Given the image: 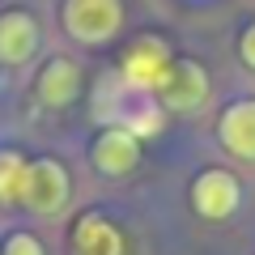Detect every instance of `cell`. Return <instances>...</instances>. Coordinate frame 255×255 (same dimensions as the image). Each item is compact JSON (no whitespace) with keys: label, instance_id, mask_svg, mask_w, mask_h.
Here are the masks:
<instances>
[{"label":"cell","instance_id":"obj_1","mask_svg":"<svg viewBox=\"0 0 255 255\" xmlns=\"http://www.w3.org/2000/svg\"><path fill=\"white\" fill-rule=\"evenodd\" d=\"M60 26L73 43L107 47L124 30V0H64L60 4Z\"/></svg>","mask_w":255,"mask_h":255},{"label":"cell","instance_id":"obj_2","mask_svg":"<svg viewBox=\"0 0 255 255\" xmlns=\"http://www.w3.org/2000/svg\"><path fill=\"white\" fill-rule=\"evenodd\" d=\"M68 196H73L68 166L60 157H30L26 187H21V209H30L34 217H55V213H64Z\"/></svg>","mask_w":255,"mask_h":255},{"label":"cell","instance_id":"obj_3","mask_svg":"<svg viewBox=\"0 0 255 255\" xmlns=\"http://www.w3.org/2000/svg\"><path fill=\"white\" fill-rule=\"evenodd\" d=\"M153 98H157L162 111H174V115L200 111L204 98H209V73H204V64L179 55V60L166 68V77H162V85L153 90Z\"/></svg>","mask_w":255,"mask_h":255},{"label":"cell","instance_id":"obj_4","mask_svg":"<svg viewBox=\"0 0 255 255\" xmlns=\"http://www.w3.org/2000/svg\"><path fill=\"white\" fill-rule=\"evenodd\" d=\"M243 204V183L221 166H209L191 179V209L204 221H230Z\"/></svg>","mask_w":255,"mask_h":255},{"label":"cell","instance_id":"obj_5","mask_svg":"<svg viewBox=\"0 0 255 255\" xmlns=\"http://www.w3.org/2000/svg\"><path fill=\"white\" fill-rule=\"evenodd\" d=\"M170 64H174L170 47H166L157 34H145V38H136V43L124 51V60H119V81L132 85V90L153 94L157 85H162V77H166Z\"/></svg>","mask_w":255,"mask_h":255},{"label":"cell","instance_id":"obj_6","mask_svg":"<svg viewBox=\"0 0 255 255\" xmlns=\"http://www.w3.org/2000/svg\"><path fill=\"white\" fill-rule=\"evenodd\" d=\"M140 136L136 132H128V128H119V124H107L94 136V145H90V162H94V170L98 174H107V179H124V174H132L140 166Z\"/></svg>","mask_w":255,"mask_h":255},{"label":"cell","instance_id":"obj_7","mask_svg":"<svg viewBox=\"0 0 255 255\" xmlns=\"http://www.w3.org/2000/svg\"><path fill=\"white\" fill-rule=\"evenodd\" d=\"M81 81H85V73L77 68V60H68V55H51V60H43V68H38V77H34L38 107H47V111L73 107L77 94H81Z\"/></svg>","mask_w":255,"mask_h":255},{"label":"cell","instance_id":"obj_8","mask_svg":"<svg viewBox=\"0 0 255 255\" xmlns=\"http://www.w3.org/2000/svg\"><path fill=\"white\" fill-rule=\"evenodd\" d=\"M38 17L26 9H4L0 13V64L4 68H21L38 55Z\"/></svg>","mask_w":255,"mask_h":255},{"label":"cell","instance_id":"obj_9","mask_svg":"<svg viewBox=\"0 0 255 255\" xmlns=\"http://www.w3.org/2000/svg\"><path fill=\"white\" fill-rule=\"evenodd\" d=\"M217 145L234 162L255 166V98H234L217 119Z\"/></svg>","mask_w":255,"mask_h":255},{"label":"cell","instance_id":"obj_10","mask_svg":"<svg viewBox=\"0 0 255 255\" xmlns=\"http://www.w3.org/2000/svg\"><path fill=\"white\" fill-rule=\"evenodd\" d=\"M73 255H128V234L107 213L90 209L73 226Z\"/></svg>","mask_w":255,"mask_h":255},{"label":"cell","instance_id":"obj_11","mask_svg":"<svg viewBox=\"0 0 255 255\" xmlns=\"http://www.w3.org/2000/svg\"><path fill=\"white\" fill-rule=\"evenodd\" d=\"M26 166L30 157L21 149H0V204H21V187H26Z\"/></svg>","mask_w":255,"mask_h":255},{"label":"cell","instance_id":"obj_12","mask_svg":"<svg viewBox=\"0 0 255 255\" xmlns=\"http://www.w3.org/2000/svg\"><path fill=\"white\" fill-rule=\"evenodd\" d=\"M0 255H47L43 243H38L30 230H13L4 243H0Z\"/></svg>","mask_w":255,"mask_h":255},{"label":"cell","instance_id":"obj_13","mask_svg":"<svg viewBox=\"0 0 255 255\" xmlns=\"http://www.w3.org/2000/svg\"><path fill=\"white\" fill-rule=\"evenodd\" d=\"M238 60L247 68H255V21H247V30L238 34Z\"/></svg>","mask_w":255,"mask_h":255}]
</instances>
